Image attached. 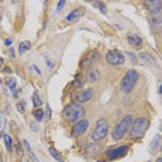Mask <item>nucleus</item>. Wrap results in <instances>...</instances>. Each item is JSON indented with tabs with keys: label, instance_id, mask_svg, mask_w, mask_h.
I'll list each match as a JSON object with an SVG mask.
<instances>
[{
	"label": "nucleus",
	"instance_id": "1",
	"mask_svg": "<svg viewBox=\"0 0 162 162\" xmlns=\"http://www.w3.org/2000/svg\"><path fill=\"white\" fill-rule=\"evenodd\" d=\"M83 115H85L83 107L79 106V104H75V103L67 106L64 108V112H62V117H64V119L67 122H75L78 119H80Z\"/></svg>",
	"mask_w": 162,
	"mask_h": 162
},
{
	"label": "nucleus",
	"instance_id": "2",
	"mask_svg": "<svg viewBox=\"0 0 162 162\" xmlns=\"http://www.w3.org/2000/svg\"><path fill=\"white\" fill-rule=\"evenodd\" d=\"M137 80H139V72L136 69H129L125 74L123 79L121 80V90L123 93H130L133 90V87L136 86Z\"/></svg>",
	"mask_w": 162,
	"mask_h": 162
},
{
	"label": "nucleus",
	"instance_id": "3",
	"mask_svg": "<svg viewBox=\"0 0 162 162\" xmlns=\"http://www.w3.org/2000/svg\"><path fill=\"white\" fill-rule=\"evenodd\" d=\"M132 122H133L132 115H126V117H125L122 121H119V123L115 126V129H114V132H112V139L115 140V141L121 140L122 137L126 135V132L130 129V125H132Z\"/></svg>",
	"mask_w": 162,
	"mask_h": 162
},
{
	"label": "nucleus",
	"instance_id": "4",
	"mask_svg": "<svg viewBox=\"0 0 162 162\" xmlns=\"http://www.w3.org/2000/svg\"><path fill=\"white\" fill-rule=\"evenodd\" d=\"M148 128V121L139 118L132 122V128H130V137L132 139H141Z\"/></svg>",
	"mask_w": 162,
	"mask_h": 162
},
{
	"label": "nucleus",
	"instance_id": "5",
	"mask_svg": "<svg viewBox=\"0 0 162 162\" xmlns=\"http://www.w3.org/2000/svg\"><path fill=\"white\" fill-rule=\"evenodd\" d=\"M107 133H108V123L106 119H100V121H97L94 130L91 133V139L94 141H101L107 136Z\"/></svg>",
	"mask_w": 162,
	"mask_h": 162
},
{
	"label": "nucleus",
	"instance_id": "6",
	"mask_svg": "<svg viewBox=\"0 0 162 162\" xmlns=\"http://www.w3.org/2000/svg\"><path fill=\"white\" fill-rule=\"evenodd\" d=\"M106 60L109 65H122L125 62V57L121 51L112 50V51H108V54L106 56Z\"/></svg>",
	"mask_w": 162,
	"mask_h": 162
},
{
	"label": "nucleus",
	"instance_id": "7",
	"mask_svg": "<svg viewBox=\"0 0 162 162\" xmlns=\"http://www.w3.org/2000/svg\"><path fill=\"white\" fill-rule=\"evenodd\" d=\"M128 152V147L126 146H121V147H114L106 151V157L108 159H117L119 157H123Z\"/></svg>",
	"mask_w": 162,
	"mask_h": 162
},
{
	"label": "nucleus",
	"instance_id": "8",
	"mask_svg": "<svg viewBox=\"0 0 162 162\" xmlns=\"http://www.w3.org/2000/svg\"><path fill=\"white\" fill-rule=\"evenodd\" d=\"M87 126H89V121L86 119H82V121H78L72 129V133L75 136H82L83 133L87 130Z\"/></svg>",
	"mask_w": 162,
	"mask_h": 162
},
{
	"label": "nucleus",
	"instance_id": "9",
	"mask_svg": "<svg viewBox=\"0 0 162 162\" xmlns=\"http://www.w3.org/2000/svg\"><path fill=\"white\" fill-rule=\"evenodd\" d=\"M91 97H93V91H91L90 89H87V90H82L80 93H78L76 100L79 103H87L91 100Z\"/></svg>",
	"mask_w": 162,
	"mask_h": 162
},
{
	"label": "nucleus",
	"instance_id": "10",
	"mask_svg": "<svg viewBox=\"0 0 162 162\" xmlns=\"http://www.w3.org/2000/svg\"><path fill=\"white\" fill-rule=\"evenodd\" d=\"M128 40L130 45H133L135 47H137V49H140L141 45H143L141 38H140V36H136V35H128Z\"/></svg>",
	"mask_w": 162,
	"mask_h": 162
},
{
	"label": "nucleus",
	"instance_id": "11",
	"mask_svg": "<svg viewBox=\"0 0 162 162\" xmlns=\"http://www.w3.org/2000/svg\"><path fill=\"white\" fill-rule=\"evenodd\" d=\"M82 15H83V10H82V8H78V10L72 11L71 14L68 15L67 18H65V21H68V22H72V21H76L78 18H80Z\"/></svg>",
	"mask_w": 162,
	"mask_h": 162
},
{
	"label": "nucleus",
	"instance_id": "12",
	"mask_svg": "<svg viewBox=\"0 0 162 162\" xmlns=\"http://www.w3.org/2000/svg\"><path fill=\"white\" fill-rule=\"evenodd\" d=\"M146 4L147 6H150L151 7V11L155 13V14H159V11H161V1L159 0H154V1H146Z\"/></svg>",
	"mask_w": 162,
	"mask_h": 162
},
{
	"label": "nucleus",
	"instance_id": "13",
	"mask_svg": "<svg viewBox=\"0 0 162 162\" xmlns=\"http://www.w3.org/2000/svg\"><path fill=\"white\" fill-rule=\"evenodd\" d=\"M139 58L143 61V62H146L147 65H151V67L154 65V60H152V57H151L148 53H140L139 54Z\"/></svg>",
	"mask_w": 162,
	"mask_h": 162
},
{
	"label": "nucleus",
	"instance_id": "14",
	"mask_svg": "<svg viewBox=\"0 0 162 162\" xmlns=\"http://www.w3.org/2000/svg\"><path fill=\"white\" fill-rule=\"evenodd\" d=\"M22 143H24V147H25V150H27L28 155H29V158H30V159H32V161H33V162H39V159H38V158H36V155H35V154H33V151L30 150V147H29V143H28L27 140H24Z\"/></svg>",
	"mask_w": 162,
	"mask_h": 162
},
{
	"label": "nucleus",
	"instance_id": "15",
	"mask_svg": "<svg viewBox=\"0 0 162 162\" xmlns=\"http://www.w3.org/2000/svg\"><path fill=\"white\" fill-rule=\"evenodd\" d=\"M6 82H7V86L10 87V90H11L13 93H14V96L17 97V91H15V87H17V82H15V79L10 76V78H7V80H6Z\"/></svg>",
	"mask_w": 162,
	"mask_h": 162
},
{
	"label": "nucleus",
	"instance_id": "16",
	"mask_svg": "<svg viewBox=\"0 0 162 162\" xmlns=\"http://www.w3.org/2000/svg\"><path fill=\"white\" fill-rule=\"evenodd\" d=\"M49 152H50V155H51V157H53L54 159H57L58 162H62V161H64V157H62V155H61L60 152H58V151L56 150V148L51 147V148L49 150Z\"/></svg>",
	"mask_w": 162,
	"mask_h": 162
},
{
	"label": "nucleus",
	"instance_id": "17",
	"mask_svg": "<svg viewBox=\"0 0 162 162\" xmlns=\"http://www.w3.org/2000/svg\"><path fill=\"white\" fill-rule=\"evenodd\" d=\"M159 143H161V136H159V135H155V137H154V141H151L150 150H151V151H155V150H157V148L159 147Z\"/></svg>",
	"mask_w": 162,
	"mask_h": 162
},
{
	"label": "nucleus",
	"instance_id": "18",
	"mask_svg": "<svg viewBox=\"0 0 162 162\" xmlns=\"http://www.w3.org/2000/svg\"><path fill=\"white\" fill-rule=\"evenodd\" d=\"M3 139H4V144H6V148H7L8 151H11V150H13V139H11V136L3 135Z\"/></svg>",
	"mask_w": 162,
	"mask_h": 162
},
{
	"label": "nucleus",
	"instance_id": "19",
	"mask_svg": "<svg viewBox=\"0 0 162 162\" xmlns=\"http://www.w3.org/2000/svg\"><path fill=\"white\" fill-rule=\"evenodd\" d=\"M29 49H30V43H29V42H22V43H19V49H18L19 54H24L25 51H28Z\"/></svg>",
	"mask_w": 162,
	"mask_h": 162
},
{
	"label": "nucleus",
	"instance_id": "20",
	"mask_svg": "<svg viewBox=\"0 0 162 162\" xmlns=\"http://www.w3.org/2000/svg\"><path fill=\"white\" fill-rule=\"evenodd\" d=\"M98 150H100V144H97V143L91 144V146H89V147L86 148L87 154H97Z\"/></svg>",
	"mask_w": 162,
	"mask_h": 162
},
{
	"label": "nucleus",
	"instance_id": "21",
	"mask_svg": "<svg viewBox=\"0 0 162 162\" xmlns=\"http://www.w3.org/2000/svg\"><path fill=\"white\" fill-rule=\"evenodd\" d=\"M35 118H36V121L38 122H42L43 121V118H45V112H43V109H36V111H35Z\"/></svg>",
	"mask_w": 162,
	"mask_h": 162
},
{
	"label": "nucleus",
	"instance_id": "22",
	"mask_svg": "<svg viewBox=\"0 0 162 162\" xmlns=\"http://www.w3.org/2000/svg\"><path fill=\"white\" fill-rule=\"evenodd\" d=\"M93 6H94V7H98V8H100V11H101L103 14H107L106 4L103 3V1H94V3H93Z\"/></svg>",
	"mask_w": 162,
	"mask_h": 162
},
{
	"label": "nucleus",
	"instance_id": "23",
	"mask_svg": "<svg viewBox=\"0 0 162 162\" xmlns=\"http://www.w3.org/2000/svg\"><path fill=\"white\" fill-rule=\"evenodd\" d=\"M89 76H90L89 79H90L91 82H94L96 79H98V71L97 69H90V71H89Z\"/></svg>",
	"mask_w": 162,
	"mask_h": 162
},
{
	"label": "nucleus",
	"instance_id": "24",
	"mask_svg": "<svg viewBox=\"0 0 162 162\" xmlns=\"http://www.w3.org/2000/svg\"><path fill=\"white\" fill-rule=\"evenodd\" d=\"M39 106H42V98L39 97V94L35 91L33 93V107H39Z\"/></svg>",
	"mask_w": 162,
	"mask_h": 162
},
{
	"label": "nucleus",
	"instance_id": "25",
	"mask_svg": "<svg viewBox=\"0 0 162 162\" xmlns=\"http://www.w3.org/2000/svg\"><path fill=\"white\" fill-rule=\"evenodd\" d=\"M4 129H6V117L0 114V133L4 132Z\"/></svg>",
	"mask_w": 162,
	"mask_h": 162
},
{
	"label": "nucleus",
	"instance_id": "26",
	"mask_svg": "<svg viewBox=\"0 0 162 162\" xmlns=\"http://www.w3.org/2000/svg\"><path fill=\"white\" fill-rule=\"evenodd\" d=\"M83 85H85V79H83V76L82 75H78V76H76V80H75V86L82 87Z\"/></svg>",
	"mask_w": 162,
	"mask_h": 162
},
{
	"label": "nucleus",
	"instance_id": "27",
	"mask_svg": "<svg viewBox=\"0 0 162 162\" xmlns=\"http://www.w3.org/2000/svg\"><path fill=\"white\" fill-rule=\"evenodd\" d=\"M17 108H18L19 114H24V112H25V103H24V101L18 103V104H17Z\"/></svg>",
	"mask_w": 162,
	"mask_h": 162
},
{
	"label": "nucleus",
	"instance_id": "28",
	"mask_svg": "<svg viewBox=\"0 0 162 162\" xmlns=\"http://www.w3.org/2000/svg\"><path fill=\"white\" fill-rule=\"evenodd\" d=\"M29 128L33 130V132H39V128H38V125L35 123L33 121H30V123H29Z\"/></svg>",
	"mask_w": 162,
	"mask_h": 162
},
{
	"label": "nucleus",
	"instance_id": "29",
	"mask_svg": "<svg viewBox=\"0 0 162 162\" xmlns=\"http://www.w3.org/2000/svg\"><path fill=\"white\" fill-rule=\"evenodd\" d=\"M126 54H128V56H129V58H130V60H132V62H133V64H137V58H136V57H135V54H133V53H126Z\"/></svg>",
	"mask_w": 162,
	"mask_h": 162
},
{
	"label": "nucleus",
	"instance_id": "30",
	"mask_svg": "<svg viewBox=\"0 0 162 162\" xmlns=\"http://www.w3.org/2000/svg\"><path fill=\"white\" fill-rule=\"evenodd\" d=\"M64 6H65V1H64V0H61V1H58V6H57V10H56V11H57V13L61 11V8L64 7Z\"/></svg>",
	"mask_w": 162,
	"mask_h": 162
},
{
	"label": "nucleus",
	"instance_id": "31",
	"mask_svg": "<svg viewBox=\"0 0 162 162\" xmlns=\"http://www.w3.org/2000/svg\"><path fill=\"white\" fill-rule=\"evenodd\" d=\"M98 57H100V56H98L97 51H93V53H91V56H90V60H91V61L98 60Z\"/></svg>",
	"mask_w": 162,
	"mask_h": 162
},
{
	"label": "nucleus",
	"instance_id": "32",
	"mask_svg": "<svg viewBox=\"0 0 162 162\" xmlns=\"http://www.w3.org/2000/svg\"><path fill=\"white\" fill-rule=\"evenodd\" d=\"M46 61H47V65H49V69H53V67H54L53 62H51V61H50L47 57H46Z\"/></svg>",
	"mask_w": 162,
	"mask_h": 162
},
{
	"label": "nucleus",
	"instance_id": "33",
	"mask_svg": "<svg viewBox=\"0 0 162 162\" xmlns=\"http://www.w3.org/2000/svg\"><path fill=\"white\" fill-rule=\"evenodd\" d=\"M46 114H47V119L50 118V107L49 106H46Z\"/></svg>",
	"mask_w": 162,
	"mask_h": 162
},
{
	"label": "nucleus",
	"instance_id": "34",
	"mask_svg": "<svg viewBox=\"0 0 162 162\" xmlns=\"http://www.w3.org/2000/svg\"><path fill=\"white\" fill-rule=\"evenodd\" d=\"M4 43H6V46H11V45H13L11 39H6V42H4Z\"/></svg>",
	"mask_w": 162,
	"mask_h": 162
},
{
	"label": "nucleus",
	"instance_id": "35",
	"mask_svg": "<svg viewBox=\"0 0 162 162\" xmlns=\"http://www.w3.org/2000/svg\"><path fill=\"white\" fill-rule=\"evenodd\" d=\"M157 162H162V158H158L157 159Z\"/></svg>",
	"mask_w": 162,
	"mask_h": 162
},
{
	"label": "nucleus",
	"instance_id": "36",
	"mask_svg": "<svg viewBox=\"0 0 162 162\" xmlns=\"http://www.w3.org/2000/svg\"><path fill=\"white\" fill-rule=\"evenodd\" d=\"M1 64H3V60H1V58H0V67H1Z\"/></svg>",
	"mask_w": 162,
	"mask_h": 162
},
{
	"label": "nucleus",
	"instance_id": "37",
	"mask_svg": "<svg viewBox=\"0 0 162 162\" xmlns=\"http://www.w3.org/2000/svg\"><path fill=\"white\" fill-rule=\"evenodd\" d=\"M0 136H1V133H0Z\"/></svg>",
	"mask_w": 162,
	"mask_h": 162
},
{
	"label": "nucleus",
	"instance_id": "38",
	"mask_svg": "<svg viewBox=\"0 0 162 162\" xmlns=\"http://www.w3.org/2000/svg\"><path fill=\"white\" fill-rule=\"evenodd\" d=\"M148 162H150V161H148Z\"/></svg>",
	"mask_w": 162,
	"mask_h": 162
}]
</instances>
